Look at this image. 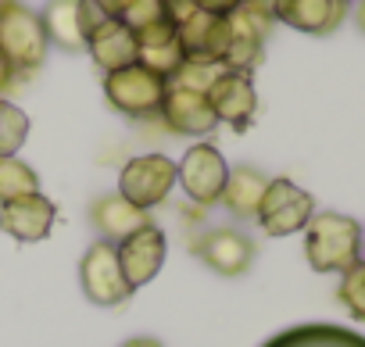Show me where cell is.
Instances as JSON below:
<instances>
[{
	"label": "cell",
	"instance_id": "6da1fadb",
	"mask_svg": "<svg viewBox=\"0 0 365 347\" xmlns=\"http://www.w3.org/2000/svg\"><path fill=\"white\" fill-rule=\"evenodd\" d=\"M304 258L322 276H344L361 261V226L340 212H315L304 226Z\"/></svg>",
	"mask_w": 365,
	"mask_h": 347
},
{
	"label": "cell",
	"instance_id": "7a4b0ae2",
	"mask_svg": "<svg viewBox=\"0 0 365 347\" xmlns=\"http://www.w3.org/2000/svg\"><path fill=\"white\" fill-rule=\"evenodd\" d=\"M165 93H168V79L143 68L140 61L104 76V100L133 122H158Z\"/></svg>",
	"mask_w": 365,
	"mask_h": 347
},
{
	"label": "cell",
	"instance_id": "3957f363",
	"mask_svg": "<svg viewBox=\"0 0 365 347\" xmlns=\"http://www.w3.org/2000/svg\"><path fill=\"white\" fill-rule=\"evenodd\" d=\"M47 51H51V43H47V33H43L36 11H29L19 0L0 8V54L11 61V68L19 76L36 72L47 61Z\"/></svg>",
	"mask_w": 365,
	"mask_h": 347
},
{
	"label": "cell",
	"instance_id": "277c9868",
	"mask_svg": "<svg viewBox=\"0 0 365 347\" xmlns=\"http://www.w3.org/2000/svg\"><path fill=\"white\" fill-rule=\"evenodd\" d=\"M172 190H175V161L168 154H158V150L136 154L118 172V194L143 212L165 204Z\"/></svg>",
	"mask_w": 365,
	"mask_h": 347
},
{
	"label": "cell",
	"instance_id": "5b68a950",
	"mask_svg": "<svg viewBox=\"0 0 365 347\" xmlns=\"http://www.w3.org/2000/svg\"><path fill=\"white\" fill-rule=\"evenodd\" d=\"M226 180H230V165H226V157L215 143H194L175 161V183L187 190V197L197 208L219 204Z\"/></svg>",
	"mask_w": 365,
	"mask_h": 347
},
{
	"label": "cell",
	"instance_id": "8992f818",
	"mask_svg": "<svg viewBox=\"0 0 365 347\" xmlns=\"http://www.w3.org/2000/svg\"><path fill=\"white\" fill-rule=\"evenodd\" d=\"M312 215H315V197L301 190L294 180L279 176V180H269L255 219L265 237H290V233H301Z\"/></svg>",
	"mask_w": 365,
	"mask_h": 347
},
{
	"label": "cell",
	"instance_id": "52a82bcc",
	"mask_svg": "<svg viewBox=\"0 0 365 347\" xmlns=\"http://www.w3.org/2000/svg\"><path fill=\"white\" fill-rule=\"evenodd\" d=\"M79 283H83L86 301L97 308H118L133 297V286L125 283L122 265H118V251L108 240H93L86 247L79 261Z\"/></svg>",
	"mask_w": 365,
	"mask_h": 347
},
{
	"label": "cell",
	"instance_id": "ba28073f",
	"mask_svg": "<svg viewBox=\"0 0 365 347\" xmlns=\"http://www.w3.org/2000/svg\"><path fill=\"white\" fill-rule=\"evenodd\" d=\"M175 40H179V51H182L187 61L222 65L226 51H230V40H233V29H230V19L194 8L187 19L175 22Z\"/></svg>",
	"mask_w": 365,
	"mask_h": 347
},
{
	"label": "cell",
	"instance_id": "9c48e42d",
	"mask_svg": "<svg viewBox=\"0 0 365 347\" xmlns=\"http://www.w3.org/2000/svg\"><path fill=\"white\" fill-rule=\"evenodd\" d=\"M208 104L215 111L219 122H226L230 129L244 133L251 129L255 115H258V90H255V79L247 72H230L222 68L215 76V83L208 86Z\"/></svg>",
	"mask_w": 365,
	"mask_h": 347
},
{
	"label": "cell",
	"instance_id": "30bf717a",
	"mask_svg": "<svg viewBox=\"0 0 365 347\" xmlns=\"http://www.w3.org/2000/svg\"><path fill=\"white\" fill-rule=\"evenodd\" d=\"M194 254H197L215 276L237 279V276H244V272L255 265L258 247H255V240H251L247 233L226 226V229H208V233L194 244Z\"/></svg>",
	"mask_w": 365,
	"mask_h": 347
},
{
	"label": "cell",
	"instance_id": "8fae6325",
	"mask_svg": "<svg viewBox=\"0 0 365 347\" xmlns=\"http://www.w3.org/2000/svg\"><path fill=\"white\" fill-rule=\"evenodd\" d=\"M158 122L175 136H208L219 125V118L208 104V93H197V90H187V86H172V83H168L165 100H161Z\"/></svg>",
	"mask_w": 365,
	"mask_h": 347
},
{
	"label": "cell",
	"instance_id": "7c38bea8",
	"mask_svg": "<svg viewBox=\"0 0 365 347\" xmlns=\"http://www.w3.org/2000/svg\"><path fill=\"white\" fill-rule=\"evenodd\" d=\"M115 251H118V265H122L125 283H129L133 290H140L143 283H150V279L161 272L165 254H168V240H165V233L150 222V226H143L140 233H133V237H125L122 244H115Z\"/></svg>",
	"mask_w": 365,
	"mask_h": 347
},
{
	"label": "cell",
	"instance_id": "4fadbf2b",
	"mask_svg": "<svg viewBox=\"0 0 365 347\" xmlns=\"http://www.w3.org/2000/svg\"><path fill=\"white\" fill-rule=\"evenodd\" d=\"M54 222H58V208L43 194H29V197L11 201V204H0V229L8 237H15L19 244L47 240Z\"/></svg>",
	"mask_w": 365,
	"mask_h": 347
},
{
	"label": "cell",
	"instance_id": "5bb4252c",
	"mask_svg": "<svg viewBox=\"0 0 365 347\" xmlns=\"http://www.w3.org/2000/svg\"><path fill=\"white\" fill-rule=\"evenodd\" d=\"M86 51H90L93 65H97L104 76H108V72H118V68H129V65L140 61L136 33H133L122 19H104L97 29H90Z\"/></svg>",
	"mask_w": 365,
	"mask_h": 347
},
{
	"label": "cell",
	"instance_id": "9a60e30c",
	"mask_svg": "<svg viewBox=\"0 0 365 347\" xmlns=\"http://www.w3.org/2000/svg\"><path fill=\"white\" fill-rule=\"evenodd\" d=\"M272 19L308 36H329L347 19V0H279Z\"/></svg>",
	"mask_w": 365,
	"mask_h": 347
},
{
	"label": "cell",
	"instance_id": "2e32d148",
	"mask_svg": "<svg viewBox=\"0 0 365 347\" xmlns=\"http://www.w3.org/2000/svg\"><path fill=\"white\" fill-rule=\"evenodd\" d=\"M90 226L101 233V240L122 244L125 237H133L143 226H150V212L129 204L122 194H104V197H97L90 204Z\"/></svg>",
	"mask_w": 365,
	"mask_h": 347
},
{
	"label": "cell",
	"instance_id": "e0dca14e",
	"mask_svg": "<svg viewBox=\"0 0 365 347\" xmlns=\"http://www.w3.org/2000/svg\"><path fill=\"white\" fill-rule=\"evenodd\" d=\"M269 180L272 176H265V172L255 168V165H237V168H230V180H226V190H222L219 204H226V212L233 219H255Z\"/></svg>",
	"mask_w": 365,
	"mask_h": 347
},
{
	"label": "cell",
	"instance_id": "ac0fdd59",
	"mask_svg": "<svg viewBox=\"0 0 365 347\" xmlns=\"http://www.w3.org/2000/svg\"><path fill=\"white\" fill-rule=\"evenodd\" d=\"M262 347H365V336L333 322H301L276 333Z\"/></svg>",
	"mask_w": 365,
	"mask_h": 347
},
{
	"label": "cell",
	"instance_id": "d6986e66",
	"mask_svg": "<svg viewBox=\"0 0 365 347\" xmlns=\"http://www.w3.org/2000/svg\"><path fill=\"white\" fill-rule=\"evenodd\" d=\"M40 15V26L47 33V43H54L65 54H79L86 51V36H83V22H79V0H47Z\"/></svg>",
	"mask_w": 365,
	"mask_h": 347
},
{
	"label": "cell",
	"instance_id": "ffe728a7",
	"mask_svg": "<svg viewBox=\"0 0 365 347\" xmlns=\"http://www.w3.org/2000/svg\"><path fill=\"white\" fill-rule=\"evenodd\" d=\"M40 194V176L29 161L15 157H0V204H11L19 197Z\"/></svg>",
	"mask_w": 365,
	"mask_h": 347
},
{
	"label": "cell",
	"instance_id": "44dd1931",
	"mask_svg": "<svg viewBox=\"0 0 365 347\" xmlns=\"http://www.w3.org/2000/svg\"><path fill=\"white\" fill-rule=\"evenodd\" d=\"M29 140V115L0 97V157H15Z\"/></svg>",
	"mask_w": 365,
	"mask_h": 347
},
{
	"label": "cell",
	"instance_id": "7402d4cb",
	"mask_svg": "<svg viewBox=\"0 0 365 347\" xmlns=\"http://www.w3.org/2000/svg\"><path fill=\"white\" fill-rule=\"evenodd\" d=\"M182 51H179V40H161V43H143L140 47V65L158 72L161 79H172L179 68H182Z\"/></svg>",
	"mask_w": 365,
	"mask_h": 347
},
{
	"label": "cell",
	"instance_id": "603a6c76",
	"mask_svg": "<svg viewBox=\"0 0 365 347\" xmlns=\"http://www.w3.org/2000/svg\"><path fill=\"white\" fill-rule=\"evenodd\" d=\"M336 301L344 304V311H347L354 322H365V258L340 276Z\"/></svg>",
	"mask_w": 365,
	"mask_h": 347
},
{
	"label": "cell",
	"instance_id": "cb8c5ba5",
	"mask_svg": "<svg viewBox=\"0 0 365 347\" xmlns=\"http://www.w3.org/2000/svg\"><path fill=\"white\" fill-rule=\"evenodd\" d=\"M222 72V65H197V61H182V68L168 79L172 86H187L197 93H208V86L215 83V76Z\"/></svg>",
	"mask_w": 365,
	"mask_h": 347
},
{
	"label": "cell",
	"instance_id": "d4e9b609",
	"mask_svg": "<svg viewBox=\"0 0 365 347\" xmlns=\"http://www.w3.org/2000/svg\"><path fill=\"white\" fill-rule=\"evenodd\" d=\"M165 19H172L158 0H133L129 4V11L122 15V22L133 29V33H140V29H147V26H154V22H165Z\"/></svg>",
	"mask_w": 365,
	"mask_h": 347
},
{
	"label": "cell",
	"instance_id": "484cf974",
	"mask_svg": "<svg viewBox=\"0 0 365 347\" xmlns=\"http://www.w3.org/2000/svg\"><path fill=\"white\" fill-rule=\"evenodd\" d=\"M197 4V11H208V15H222V19H230L244 0H194Z\"/></svg>",
	"mask_w": 365,
	"mask_h": 347
},
{
	"label": "cell",
	"instance_id": "4316f807",
	"mask_svg": "<svg viewBox=\"0 0 365 347\" xmlns=\"http://www.w3.org/2000/svg\"><path fill=\"white\" fill-rule=\"evenodd\" d=\"M158 4H161V8H165V11H168V15L175 19V22H179V19H187V15H190V11L197 8L194 0H158Z\"/></svg>",
	"mask_w": 365,
	"mask_h": 347
},
{
	"label": "cell",
	"instance_id": "83f0119b",
	"mask_svg": "<svg viewBox=\"0 0 365 347\" xmlns=\"http://www.w3.org/2000/svg\"><path fill=\"white\" fill-rule=\"evenodd\" d=\"M93 4L108 15V19H122L125 11H129V4H133V0H93Z\"/></svg>",
	"mask_w": 365,
	"mask_h": 347
},
{
	"label": "cell",
	"instance_id": "f1b7e54d",
	"mask_svg": "<svg viewBox=\"0 0 365 347\" xmlns=\"http://www.w3.org/2000/svg\"><path fill=\"white\" fill-rule=\"evenodd\" d=\"M15 79H19V72L11 68V61H8L4 54H0V97H4V93L15 86Z\"/></svg>",
	"mask_w": 365,
	"mask_h": 347
},
{
	"label": "cell",
	"instance_id": "f546056e",
	"mask_svg": "<svg viewBox=\"0 0 365 347\" xmlns=\"http://www.w3.org/2000/svg\"><path fill=\"white\" fill-rule=\"evenodd\" d=\"M244 4H247V8H255V11H262V15H272L279 0H244Z\"/></svg>",
	"mask_w": 365,
	"mask_h": 347
},
{
	"label": "cell",
	"instance_id": "4dcf8cb0",
	"mask_svg": "<svg viewBox=\"0 0 365 347\" xmlns=\"http://www.w3.org/2000/svg\"><path fill=\"white\" fill-rule=\"evenodd\" d=\"M122 347H161V340H154V336H133V340H125Z\"/></svg>",
	"mask_w": 365,
	"mask_h": 347
},
{
	"label": "cell",
	"instance_id": "1f68e13d",
	"mask_svg": "<svg viewBox=\"0 0 365 347\" xmlns=\"http://www.w3.org/2000/svg\"><path fill=\"white\" fill-rule=\"evenodd\" d=\"M354 26H358V33L365 36V0H358V4H354Z\"/></svg>",
	"mask_w": 365,
	"mask_h": 347
},
{
	"label": "cell",
	"instance_id": "d6a6232c",
	"mask_svg": "<svg viewBox=\"0 0 365 347\" xmlns=\"http://www.w3.org/2000/svg\"><path fill=\"white\" fill-rule=\"evenodd\" d=\"M8 4H11V0H0V8H8Z\"/></svg>",
	"mask_w": 365,
	"mask_h": 347
},
{
	"label": "cell",
	"instance_id": "836d02e7",
	"mask_svg": "<svg viewBox=\"0 0 365 347\" xmlns=\"http://www.w3.org/2000/svg\"><path fill=\"white\" fill-rule=\"evenodd\" d=\"M361 254H365V233H361Z\"/></svg>",
	"mask_w": 365,
	"mask_h": 347
}]
</instances>
